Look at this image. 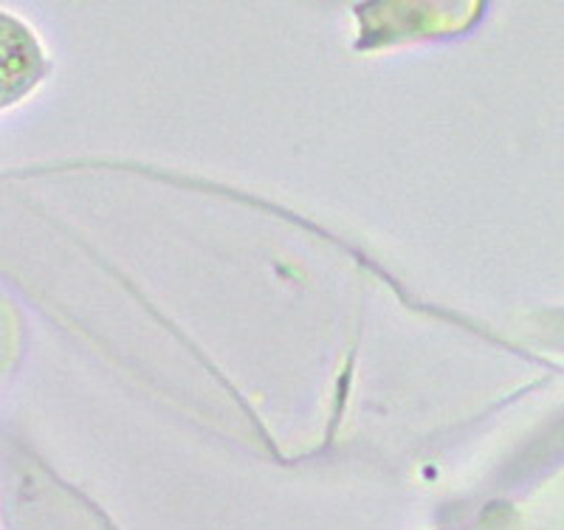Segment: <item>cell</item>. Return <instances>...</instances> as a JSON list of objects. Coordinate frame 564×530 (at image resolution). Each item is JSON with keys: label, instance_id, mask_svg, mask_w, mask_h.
<instances>
[{"label": "cell", "instance_id": "cell-1", "mask_svg": "<svg viewBox=\"0 0 564 530\" xmlns=\"http://www.w3.org/2000/svg\"><path fill=\"white\" fill-rule=\"evenodd\" d=\"M43 74L45 57L37 37L20 20L0 14V108L20 102Z\"/></svg>", "mask_w": 564, "mask_h": 530}]
</instances>
